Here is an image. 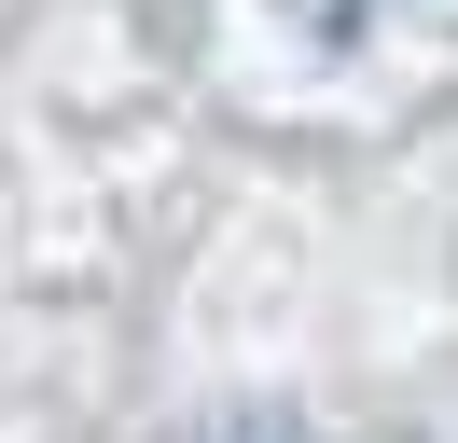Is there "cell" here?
Segmentation results:
<instances>
[{"label":"cell","instance_id":"6da1fadb","mask_svg":"<svg viewBox=\"0 0 458 443\" xmlns=\"http://www.w3.org/2000/svg\"><path fill=\"white\" fill-rule=\"evenodd\" d=\"M195 443H306L292 415H223V430H195Z\"/></svg>","mask_w":458,"mask_h":443}]
</instances>
